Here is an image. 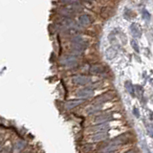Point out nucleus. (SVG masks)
Masks as SVG:
<instances>
[{"label":"nucleus","instance_id":"obj_1","mask_svg":"<svg viewBox=\"0 0 153 153\" xmlns=\"http://www.w3.org/2000/svg\"><path fill=\"white\" fill-rule=\"evenodd\" d=\"M60 63L67 67H75L78 64V59L75 56H65L61 59Z\"/></svg>","mask_w":153,"mask_h":153},{"label":"nucleus","instance_id":"obj_2","mask_svg":"<svg viewBox=\"0 0 153 153\" xmlns=\"http://www.w3.org/2000/svg\"><path fill=\"white\" fill-rule=\"evenodd\" d=\"M78 7H79V6H67L66 8L61 9L59 12L61 14H63V16H70L72 14H74L75 13L79 11L80 9H78Z\"/></svg>","mask_w":153,"mask_h":153},{"label":"nucleus","instance_id":"obj_3","mask_svg":"<svg viewBox=\"0 0 153 153\" xmlns=\"http://www.w3.org/2000/svg\"><path fill=\"white\" fill-rule=\"evenodd\" d=\"M94 95V91L91 90L89 88H82V89H79L76 91V96H78L79 98H90L92 97Z\"/></svg>","mask_w":153,"mask_h":153},{"label":"nucleus","instance_id":"obj_4","mask_svg":"<svg viewBox=\"0 0 153 153\" xmlns=\"http://www.w3.org/2000/svg\"><path fill=\"white\" fill-rule=\"evenodd\" d=\"M73 81L76 84L85 85V84H88L90 82L91 79L88 78V76H76L73 78Z\"/></svg>","mask_w":153,"mask_h":153},{"label":"nucleus","instance_id":"obj_5","mask_svg":"<svg viewBox=\"0 0 153 153\" xmlns=\"http://www.w3.org/2000/svg\"><path fill=\"white\" fill-rule=\"evenodd\" d=\"M108 129H109V124L99 123V124H97V126H95L91 128L90 131L93 132V133H100V132H105L106 130H108Z\"/></svg>","mask_w":153,"mask_h":153},{"label":"nucleus","instance_id":"obj_6","mask_svg":"<svg viewBox=\"0 0 153 153\" xmlns=\"http://www.w3.org/2000/svg\"><path fill=\"white\" fill-rule=\"evenodd\" d=\"M106 138H108V134L106 132H100V133H95L94 135L91 136L90 140L92 142H100L105 140Z\"/></svg>","mask_w":153,"mask_h":153},{"label":"nucleus","instance_id":"obj_7","mask_svg":"<svg viewBox=\"0 0 153 153\" xmlns=\"http://www.w3.org/2000/svg\"><path fill=\"white\" fill-rule=\"evenodd\" d=\"M130 32H131L132 36L134 37H141V35H142L141 28L139 27L136 23H132L131 24V26H130Z\"/></svg>","mask_w":153,"mask_h":153},{"label":"nucleus","instance_id":"obj_8","mask_svg":"<svg viewBox=\"0 0 153 153\" xmlns=\"http://www.w3.org/2000/svg\"><path fill=\"white\" fill-rule=\"evenodd\" d=\"M83 102L82 100H69V102H67L65 103V108L66 109H73L76 106H79V105H80L81 103Z\"/></svg>","mask_w":153,"mask_h":153},{"label":"nucleus","instance_id":"obj_9","mask_svg":"<svg viewBox=\"0 0 153 153\" xmlns=\"http://www.w3.org/2000/svg\"><path fill=\"white\" fill-rule=\"evenodd\" d=\"M112 120L111 118V115L110 114H103V115H100L97 118L95 119V123H105L106 122Z\"/></svg>","mask_w":153,"mask_h":153},{"label":"nucleus","instance_id":"obj_10","mask_svg":"<svg viewBox=\"0 0 153 153\" xmlns=\"http://www.w3.org/2000/svg\"><path fill=\"white\" fill-rule=\"evenodd\" d=\"M79 21L82 26H89L91 24V18L88 14H81L79 18Z\"/></svg>","mask_w":153,"mask_h":153},{"label":"nucleus","instance_id":"obj_11","mask_svg":"<svg viewBox=\"0 0 153 153\" xmlns=\"http://www.w3.org/2000/svg\"><path fill=\"white\" fill-rule=\"evenodd\" d=\"M105 56H106V59H113L114 57H116L117 56V50L114 49L113 47H109L108 49H106V51H105Z\"/></svg>","mask_w":153,"mask_h":153},{"label":"nucleus","instance_id":"obj_12","mask_svg":"<svg viewBox=\"0 0 153 153\" xmlns=\"http://www.w3.org/2000/svg\"><path fill=\"white\" fill-rule=\"evenodd\" d=\"M90 72L92 74H97L98 75V74L104 73V69H103V67L100 66V65H93V66H91Z\"/></svg>","mask_w":153,"mask_h":153},{"label":"nucleus","instance_id":"obj_13","mask_svg":"<svg viewBox=\"0 0 153 153\" xmlns=\"http://www.w3.org/2000/svg\"><path fill=\"white\" fill-rule=\"evenodd\" d=\"M25 146V143L23 141H18L16 143V145H14V147H13V152L14 153H18L19 151H21L23 149V147Z\"/></svg>","mask_w":153,"mask_h":153},{"label":"nucleus","instance_id":"obj_14","mask_svg":"<svg viewBox=\"0 0 153 153\" xmlns=\"http://www.w3.org/2000/svg\"><path fill=\"white\" fill-rule=\"evenodd\" d=\"M86 45H87L86 43L85 44H76V43H73V49L78 53H81L86 49Z\"/></svg>","mask_w":153,"mask_h":153},{"label":"nucleus","instance_id":"obj_15","mask_svg":"<svg viewBox=\"0 0 153 153\" xmlns=\"http://www.w3.org/2000/svg\"><path fill=\"white\" fill-rule=\"evenodd\" d=\"M60 1L66 4L67 6H79L80 5L79 0H60Z\"/></svg>","mask_w":153,"mask_h":153},{"label":"nucleus","instance_id":"obj_16","mask_svg":"<svg viewBox=\"0 0 153 153\" xmlns=\"http://www.w3.org/2000/svg\"><path fill=\"white\" fill-rule=\"evenodd\" d=\"M72 42L76 43V44H85L86 43L83 38L80 36H75L74 38H72Z\"/></svg>","mask_w":153,"mask_h":153},{"label":"nucleus","instance_id":"obj_17","mask_svg":"<svg viewBox=\"0 0 153 153\" xmlns=\"http://www.w3.org/2000/svg\"><path fill=\"white\" fill-rule=\"evenodd\" d=\"M130 44H131V47L134 49V51L137 52V53H140V47H139L138 42L135 39H132L130 41Z\"/></svg>","mask_w":153,"mask_h":153},{"label":"nucleus","instance_id":"obj_18","mask_svg":"<svg viewBox=\"0 0 153 153\" xmlns=\"http://www.w3.org/2000/svg\"><path fill=\"white\" fill-rule=\"evenodd\" d=\"M126 89L129 91V93H130V95H132L133 97H134V96H135V91H134L133 85H132L130 82H128V81H126Z\"/></svg>","mask_w":153,"mask_h":153},{"label":"nucleus","instance_id":"obj_19","mask_svg":"<svg viewBox=\"0 0 153 153\" xmlns=\"http://www.w3.org/2000/svg\"><path fill=\"white\" fill-rule=\"evenodd\" d=\"M143 19H145V20L146 21H148V20H149V19H150V13H148L147 11H146V10H145V9H143Z\"/></svg>","mask_w":153,"mask_h":153},{"label":"nucleus","instance_id":"obj_20","mask_svg":"<svg viewBox=\"0 0 153 153\" xmlns=\"http://www.w3.org/2000/svg\"><path fill=\"white\" fill-rule=\"evenodd\" d=\"M117 149V146H112V145H109L107 147H105L103 149V152H111V151H114Z\"/></svg>","mask_w":153,"mask_h":153},{"label":"nucleus","instance_id":"obj_21","mask_svg":"<svg viewBox=\"0 0 153 153\" xmlns=\"http://www.w3.org/2000/svg\"><path fill=\"white\" fill-rule=\"evenodd\" d=\"M133 113L136 115V117H137V118H139V117H140V113L138 112L137 108H134V109H133Z\"/></svg>","mask_w":153,"mask_h":153},{"label":"nucleus","instance_id":"obj_22","mask_svg":"<svg viewBox=\"0 0 153 153\" xmlns=\"http://www.w3.org/2000/svg\"><path fill=\"white\" fill-rule=\"evenodd\" d=\"M124 153H135L133 150H128V151H126V152H124Z\"/></svg>","mask_w":153,"mask_h":153}]
</instances>
